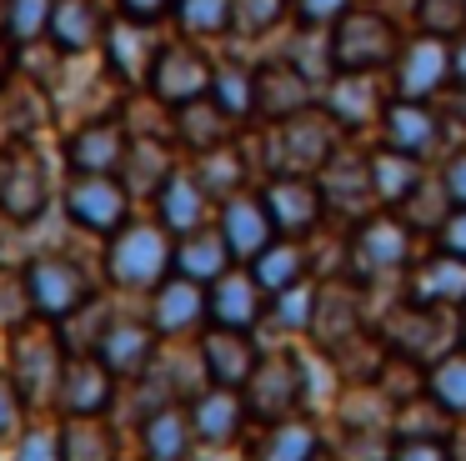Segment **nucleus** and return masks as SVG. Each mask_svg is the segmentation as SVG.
<instances>
[{
  "label": "nucleus",
  "mask_w": 466,
  "mask_h": 461,
  "mask_svg": "<svg viewBox=\"0 0 466 461\" xmlns=\"http://www.w3.org/2000/svg\"><path fill=\"white\" fill-rule=\"evenodd\" d=\"M336 120L331 110H296L286 120H271V170L276 176H316L336 156Z\"/></svg>",
  "instance_id": "1"
},
{
  "label": "nucleus",
  "mask_w": 466,
  "mask_h": 461,
  "mask_svg": "<svg viewBox=\"0 0 466 461\" xmlns=\"http://www.w3.org/2000/svg\"><path fill=\"white\" fill-rule=\"evenodd\" d=\"M401 40H396L391 20L376 15V10H346L331 26V60L336 70H381L396 60Z\"/></svg>",
  "instance_id": "2"
},
{
  "label": "nucleus",
  "mask_w": 466,
  "mask_h": 461,
  "mask_svg": "<svg viewBox=\"0 0 466 461\" xmlns=\"http://www.w3.org/2000/svg\"><path fill=\"white\" fill-rule=\"evenodd\" d=\"M176 261L171 251V236L166 226H126L121 236L111 241V256H106V271H111L116 286H161L166 266Z\"/></svg>",
  "instance_id": "3"
},
{
  "label": "nucleus",
  "mask_w": 466,
  "mask_h": 461,
  "mask_svg": "<svg viewBox=\"0 0 466 461\" xmlns=\"http://www.w3.org/2000/svg\"><path fill=\"white\" fill-rule=\"evenodd\" d=\"M211 70L216 66L196 46L171 40V46L156 50V66H151V76H146V86H151V96L161 100V106H186V100L211 96Z\"/></svg>",
  "instance_id": "4"
},
{
  "label": "nucleus",
  "mask_w": 466,
  "mask_h": 461,
  "mask_svg": "<svg viewBox=\"0 0 466 461\" xmlns=\"http://www.w3.org/2000/svg\"><path fill=\"white\" fill-rule=\"evenodd\" d=\"M446 80H451V40L446 36L421 30L411 46L396 50V96L401 100H431L446 90Z\"/></svg>",
  "instance_id": "5"
},
{
  "label": "nucleus",
  "mask_w": 466,
  "mask_h": 461,
  "mask_svg": "<svg viewBox=\"0 0 466 461\" xmlns=\"http://www.w3.org/2000/svg\"><path fill=\"white\" fill-rule=\"evenodd\" d=\"M25 291H31V306L41 311V316L61 321L91 296V281H86V271L76 266L71 256H41L25 271Z\"/></svg>",
  "instance_id": "6"
},
{
  "label": "nucleus",
  "mask_w": 466,
  "mask_h": 461,
  "mask_svg": "<svg viewBox=\"0 0 466 461\" xmlns=\"http://www.w3.org/2000/svg\"><path fill=\"white\" fill-rule=\"evenodd\" d=\"M46 160L31 146H11L0 156V210L11 220H35L46 210Z\"/></svg>",
  "instance_id": "7"
},
{
  "label": "nucleus",
  "mask_w": 466,
  "mask_h": 461,
  "mask_svg": "<svg viewBox=\"0 0 466 461\" xmlns=\"http://www.w3.org/2000/svg\"><path fill=\"white\" fill-rule=\"evenodd\" d=\"M126 206H131V190L116 176H76L71 186H66V210H71V220L86 230H101V236L106 230H121Z\"/></svg>",
  "instance_id": "8"
},
{
  "label": "nucleus",
  "mask_w": 466,
  "mask_h": 461,
  "mask_svg": "<svg viewBox=\"0 0 466 461\" xmlns=\"http://www.w3.org/2000/svg\"><path fill=\"white\" fill-rule=\"evenodd\" d=\"M126 146H131V136H126L121 120L96 116V120H86L81 130H71V140H66V160H71L76 176H111V170H121Z\"/></svg>",
  "instance_id": "9"
},
{
  "label": "nucleus",
  "mask_w": 466,
  "mask_h": 461,
  "mask_svg": "<svg viewBox=\"0 0 466 461\" xmlns=\"http://www.w3.org/2000/svg\"><path fill=\"white\" fill-rule=\"evenodd\" d=\"M61 341H56V331H21V341H15V386H21L25 401H51L61 396Z\"/></svg>",
  "instance_id": "10"
},
{
  "label": "nucleus",
  "mask_w": 466,
  "mask_h": 461,
  "mask_svg": "<svg viewBox=\"0 0 466 461\" xmlns=\"http://www.w3.org/2000/svg\"><path fill=\"white\" fill-rule=\"evenodd\" d=\"M381 140L401 156L426 160L436 146H441V120L426 100H401L396 96L391 106H381Z\"/></svg>",
  "instance_id": "11"
},
{
  "label": "nucleus",
  "mask_w": 466,
  "mask_h": 461,
  "mask_svg": "<svg viewBox=\"0 0 466 461\" xmlns=\"http://www.w3.org/2000/svg\"><path fill=\"white\" fill-rule=\"evenodd\" d=\"M221 236H226V246H231L236 261H256L276 241V220H271V210H266V200L246 196V190L226 196L221 200Z\"/></svg>",
  "instance_id": "12"
},
{
  "label": "nucleus",
  "mask_w": 466,
  "mask_h": 461,
  "mask_svg": "<svg viewBox=\"0 0 466 461\" xmlns=\"http://www.w3.org/2000/svg\"><path fill=\"white\" fill-rule=\"evenodd\" d=\"M301 401V361L276 351V356L256 361L251 371V411L266 421H286V411Z\"/></svg>",
  "instance_id": "13"
},
{
  "label": "nucleus",
  "mask_w": 466,
  "mask_h": 461,
  "mask_svg": "<svg viewBox=\"0 0 466 461\" xmlns=\"http://www.w3.org/2000/svg\"><path fill=\"white\" fill-rule=\"evenodd\" d=\"M266 210H271L276 230H286V236H301V230H311L316 220H321L326 200H321V186H316L311 176H276L271 186H266Z\"/></svg>",
  "instance_id": "14"
},
{
  "label": "nucleus",
  "mask_w": 466,
  "mask_h": 461,
  "mask_svg": "<svg viewBox=\"0 0 466 461\" xmlns=\"http://www.w3.org/2000/svg\"><path fill=\"white\" fill-rule=\"evenodd\" d=\"M326 110L341 130H361L381 116V96H376V70H336L326 80Z\"/></svg>",
  "instance_id": "15"
},
{
  "label": "nucleus",
  "mask_w": 466,
  "mask_h": 461,
  "mask_svg": "<svg viewBox=\"0 0 466 461\" xmlns=\"http://www.w3.org/2000/svg\"><path fill=\"white\" fill-rule=\"evenodd\" d=\"M351 256H356V271H366V276H386V271L406 266V256H411V236H406V226L396 216H371L361 230H356Z\"/></svg>",
  "instance_id": "16"
},
{
  "label": "nucleus",
  "mask_w": 466,
  "mask_h": 461,
  "mask_svg": "<svg viewBox=\"0 0 466 461\" xmlns=\"http://www.w3.org/2000/svg\"><path fill=\"white\" fill-rule=\"evenodd\" d=\"M316 100L311 80L291 66V60H276V66L256 70V116L261 120H286L296 110H306Z\"/></svg>",
  "instance_id": "17"
},
{
  "label": "nucleus",
  "mask_w": 466,
  "mask_h": 461,
  "mask_svg": "<svg viewBox=\"0 0 466 461\" xmlns=\"http://www.w3.org/2000/svg\"><path fill=\"white\" fill-rule=\"evenodd\" d=\"M106 15H101V5L96 0H56V10H51V46L61 50V56H91L96 46L106 40Z\"/></svg>",
  "instance_id": "18"
},
{
  "label": "nucleus",
  "mask_w": 466,
  "mask_h": 461,
  "mask_svg": "<svg viewBox=\"0 0 466 461\" xmlns=\"http://www.w3.org/2000/svg\"><path fill=\"white\" fill-rule=\"evenodd\" d=\"M156 50H161V40L151 36L146 20H116V26L106 30V56H111L116 80H126V86H141V80L151 76Z\"/></svg>",
  "instance_id": "19"
},
{
  "label": "nucleus",
  "mask_w": 466,
  "mask_h": 461,
  "mask_svg": "<svg viewBox=\"0 0 466 461\" xmlns=\"http://www.w3.org/2000/svg\"><path fill=\"white\" fill-rule=\"evenodd\" d=\"M61 401H66L71 416H96V411H106V401H111V366H106L96 351L71 356L61 371Z\"/></svg>",
  "instance_id": "20"
},
{
  "label": "nucleus",
  "mask_w": 466,
  "mask_h": 461,
  "mask_svg": "<svg viewBox=\"0 0 466 461\" xmlns=\"http://www.w3.org/2000/svg\"><path fill=\"white\" fill-rule=\"evenodd\" d=\"M96 356L111 366V376H141L156 361V326H141V321H111L96 346Z\"/></svg>",
  "instance_id": "21"
},
{
  "label": "nucleus",
  "mask_w": 466,
  "mask_h": 461,
  "mask_svg": "<svg viewBox=\"0 0 466 461\" xmlns=\"http://www.w3.org/2000/svg\"><path fill=\"white\" fill-rule=\"evenodd\" d=\"M211 321L231 331H251L261 321V281L251 271H226L211 281Z\"/></svg>",
  "instance_id": "22"
},
{
  "label": "nucleus",
  "mask_w": 466,
  "mask_h": 461,
  "mask_svg": "<svg viewBox=\"0 0 466 461\" xmlns=\"http://www.w3.org/2000/svg\"><path fill=\"white\" fill-rule=\"evenodd\" d=\"M201 366L216 386H241V381H251L256 351H251V341H246V331L216 326L211 336L201 341Z\"/></svg>",
  "instance_id": "23"
},
{
  "label": "nucleus",
  "mask_w": 466,
  "mask_h": 461,
  "mask_svg": "<svg viewBox=\"0 0 466 461\" xmlns=\"http://www.w3.org/2000/svg\"><path fill=\"white\" fill-rule=\"evenodd\" d=\"M156 206H161V226L176 230V236H186V230H201L211 196H206V186L196 180V170H171L166 186L156 190Z\"/></svg>",
  "instance_id": "24"
},
{
  "label": "nucleus",
  "mask_w": 466,
  "mask_h": 461,
  "mask_svg": "<svg viewBox=\"0 0 466 461\" xmlns=\"http://www.w3.org/2000/svg\"><path fill=\"white\" fill-rule=\"evenodd\" d=\"M411 301H416V306H466V256L441 251L436 261L416 266Z\"/></svg>",
  "instance_id": "25"
},
{
  "label": "nucleus",
  "mask_w": 466,
  "mask_h": 461,
  "mask_svg": "<svg viewBox=\"0 0 466 461\" xmlns=\"http://www.w3.org/2000/svg\"><path fill=\"white\" fill-rule=\"evenodd\" d=\"M246 421V401L236 396V386H211V391H196V406H191V426L201 441L211 446H226V441L241 431Z\"/></svg>",
  "instance_id": "26"
},
{
  "label": "nucleus",
  "mask_w": 466,
  "mask_h": 461,
  "mask_svg": "<svg viewBox=\"0 0 466 461\" xmlns=\"http://www.w3.org/2000/svg\"><path fill=\"white\" fill-rule=\"evenodd\" d=\"M206 311V296H201V281L191 276H171L156 286V311H151V326L161 331V336H181V331H191L196 321H201Z\"/></svg>",
  "instance_id": "27"
},
{
  "label": "nucleus",
  "mask_w": 466,
  "mask_h": 461,
  "mask_svg": "<svg viewBox=\"0 0 466 461\" xmlns=\"http://www.w3.org/2000/svg\"><path fill=\"white\" fill-rule=\"evenodd\" d=\"M146 461H186L191 456V441H196V426L181 406H161L146 416Z\"/></svg>",
  "instance_id": "28"
},
{
  "label": "nucleus",
  "mask_w": 466,
  "mask_h": 461,
  "mask_svg": "<svg viewBox=\"0 0 466 461\" xmlns=\"http://www.w3.org/2000/svg\"><path fill=\"white\" fill-rule=\"evenodd\" d=\"M171 156H166V146L156 136H141V140H131L126 146V156H121V180H126V190L131 196H156V190L166 186V176H171Z\"/></svg>",
  "instance_id": "29"
},
{
  "label": "nucleus",
  "mask_w": 466,
  "mask_h": 461,
  "mask_svg": "<svg viewBox=\"0 0 466 461\" xmlns=\"http://www.w3.org/2000/svg\"><path fill=\"white\" fill-rule=\"evenodd\" d=\"M231 246H226V236L221 230H186V241L176 246V266H181V276H191V281H216V276H226L231 271Z\"/></svg>",
  "instance_id": "30"
},
{
  "label": "nucleus",
  "mask_w": 466,
  "mask_h": 461,
  "mask_svg": "<svg viewBox=\"0 0 466 461\" xmlns=\"http://www.w3.org/2000/svg\"><path fill=\"white\" fill-rule=\"evenodd\" d=\"M176 136H181L191 150H216V146H226V136H231V116H226L211 96L186 100V106H176Z\"/></svg>",
  "instance_id": "31"
},
{
  "label": "nucleus",
  "mask_w": 466,
  "mask_h": 461,
  "mask_svg": "<svg viewBox=\"0 0 466 461\" xmlns=\"http://www.w3.org/2000/svg\"><path fill=\"white\" fill-rule=\"evenodd\" d=\"M366 166H371V190H376V200H381V206H401V200L416 190V180L426 176L421 160H416V156H401V150H391V146L376 150Z\"/></svg>",
  "instance_id": "32"
},
{
  "label": "nucleus",
  "mask_w": 466,
  "mask_h": 461,
  "mask_svg": "<svg viewBox=\"0 0 466 461\" xmlns=\"http://www.w3.org/2000/svg\"><path fill=\"white\" fill-rule=\"evenodd\" d=\"M251 276L261 281V291H286V286H296V281L306 276V251H301V241H271V246L261 251V256L251 261Z\"/></svg>",
  "instance_id": "33"
},
{
  "label": "nucleus",
  "mask_w": 466,
  "mask_h": 461,
  "mask_svg": "<svg viewBox=\"0 0 466 461\" xmlns=\"http://www.w3.org/2000/svg\"><path fill=\"white\" fill-rule=\"evenodd\" d=\"M211 100L226 110L231 120H246V116H256V70H246V66H216L211 70Z\"/></svg>",
  "instance_id": "34"
},
{
  "label": "nucleus",
  "mask_w": 466,
  "mask_h": 461,
  "mask_svg": "<svg viewBox=\"0 0 466 461\" xmlns=\"http://www.w3.org/2000/svg\"><path fill=\"white\" fill-rule=\"evenodd\" d=\"M316 426L311 421H276L271 436L256 446V461H311L316 456Z\"/></svg>",
  "instance_id": "35"
},
{
  "label": "nucleus",
  "mask_w": 466,
  "mask_h": 461,
  "mask_svg": "<svg viewBox=\"0 0 466 461\" xmlns=\"http://www.w3.org/2000/svg\"><path fill=\"white\" fill-rule=\"evenodd\" d=\"M196 180L206 186V196H211V200H226V196H236V190H241V180H246V160L236 156V150H226V146L201 150Z\"/></svg>",
  "instance_id": "36"
},
{
  "label": "nucleus",
  "mask_w": 466,
  "mask_h": 461,
  "mask_svg": "<svg viewBox=\"0 0 466 461\" xmlns=\"http://www.w3.org/2000/svg\"><path fill=\"white\" fill-rule=\"evenodd\" d=\"M61 321H66L61 336H66V346H71V356H81V351H96V346H101L106 326H111V311H106V301L86 296L81 306H76L71 316H61Z\"/></svg>",
  "instance_id": "37"
},
{
  "label": "nucleus",
  "mask_w": 466,
  "mask_h": 461,
  "mask_svg": "<svg viewBox=\"0 0 466 461\" xmlns=\"http://www.w3.org/2000/svg\"><path fill=\"white\" fill-rule=\"evenodd\" d=\"M431 396L451 416H466V346H456V351L431 361Z\"/></svg>",
  "instance_id": "38"
},
{
  "label": "nucleus",
  "mask_w": 466,
  "mask_h": 461,
  "mask_svg": "<svg viewBox=\"0 0 466 461\" xmlns=\"http://www.w3.org/2000/svg\"><path fill=\"white\" fill-rule=\"evenodd\" d=\"M51 10H56V0H11V5H5V36L21 50L35 46V40L51 30Z\"/></svg>",
  "instance_id": "39"
},
{
  "label": "nucleus",
  "mask_w": 466,
  "mask_h": 461,
  "mask_svg": "<svg viewBox=\"0 0 466 461\" xmlns=\"http://www.w3.org/2000/svg\"><path fill=\"white\" fill-rule=\"evenodd\" d=\"M186 36H226L231 30V0H176L171 10Z\"/></svg>",
  "instance_id": "40"
},
{
  "label": "nucleus",
  "mask_w": 466,
  "mask_h": 461,
  "mask_svg": "<svg viewBox=\"0 0 466 461\" xmlns=\"http://www.w3.org/2000/svg\"><path fill=\"white\" fill-rule=\"evenodd\" d=\"M61 446L66 461H111V431L96 426V416H71Z\"/></svg>",
  "instance_id": "41"
},
{
  "label": "nucleus",
  "mask_w": 466,
  "mask_h": 461,
  "mask_svg": "<svg viewBox=\"0 0 466 461\" xmlns=\"http://www.w3.org/2000/svg\"><path fill=\"white\" fill-rule=\"evenodd\" d=\"M286 20V0H231V30L246 40L271 36Z\"/></svg>",
  "instance_id": "42"
},
{
  "label": "nucleus",
  "mask_w": 466,
  "mask_h": 461,
  "mask_svg": "<svg viewBox=\"0 0 466 461\" xmlns=\"http://www.w3.org/2000/svg\"><path fill=\"white\" fill-rule=\"evenodd\" d=\"M416 15H421V30L451 40V36H461V30H466V0H421Z\"/></svg>",
  "instance_id": "43"
},
{
  "label": "nucleus",
  "mask_w": 466,
  "mask_h": 461,
  "mask_svg": "<svg viewBox=\"0 0 466 461\" xmlns=\"http://www.w3.org/2000/svg\"><path fill=\"white\" fill-rule=\"evenodd\" d=\"M311 316H336V306H331V291H326V286L316 291V311H311ZM311 331L326 341V346H341V341L356 331V301H346V306H341V321H316Z\"/></svg>",
  "instance_id": "44"
},
{
  "label": "nucleus",
  "mask_w": 466,
  "mask_h": 461,
  "mask_svg": "<svg viewBox=\"0 0 466 461\" xmlns=\"http://www.w3.org/2000/svg\"><path fill=\"white\" fill-rule=\"evenodd\" d=\"M311 311H316V291L311 286H301V281H296V286H286V291H276V321H281V326H311Z\"/></svg>",
  "instance_id": "45"
},
{
  "label": "nucleus",
  "mask_w": 466,
  "mask_h": 461,
  "mask_svg": "<svg viewBox=\"0 0 466 461\" xmlns=\"http://www.w3.org/2000/svg\"><path fill=\"white\" fill-rule=\"evenodd\" d=\"M291 10H296V20H301V26L326 30V26H336V20L351 10V0H291Z\"/></svg>",
  "instance_id": "46"
},
{
  "label": "nucleus",
  "mask_w": 466,
  "mask_h": 461,
  "mask_svg": "<svg viewBox=\"0 0 466 461\" xmlns=\"http://www.w3.org/2000/svg\"><path fill=\"white\" fill-rule=\"evenodd\" d=\"M15 461H66V446H61V431H31L15 451Z\"/></svg>",
  "instance_id": "47"
},
{
  "label": "nucleus",
  "mask_w": 466,
  "mask_h": 461,
  "mask_svg": "<svg viewBox=\"0 0 466 461\" xmlns=\"http://www.w3.org/2000/svg\"><path fill=\"white\" fill-rule=\"evenodd\" d=\"M396 461H451V451L436 436H406L401 446H396Z\"/></svg>",
  "instance_id": "48"
},
{
  "label": "nucleus",
  "mask_w": 466,
  "mask_h": 461,
  "mask_svg": "<svg viewBox=\"0 0 466 461\" xmlns=\"http://www.w3.org/2000/svg\"><path fill=\"white\" fill-rule=\"evenodd\" d=\"M21 426V386L0 376V436H11Z\"/></svg>",
  "instance_id": "49"
},
{
  "label": "nucleus",
  "mask_w": 466,
  "mask_h": 461,
  "mask_svg": "<svg viewBox=\"0 0 466 461\" xmlns=\"http://www.w3.org/2000/svg\"><path fill=\"white\" fill-rule=\"evenodd\" d=\"M441 186H446V196H451V206H466V150H456L441 166Z\"/></svg>",
  "instance_id": "50"
},
{
  "label": "nucleus",
  "mask_w": 466,
  "mask_h": 461,
  "mask_svg": "<svg viewBox=\"0 0 466 461\" xmlns=\"http://www.w3.org/2000/svg\"><path fill=\"white\" fill-rule=\"evenodd\" d=\"M116 5H121L126 20H146V26H156L161 15L176 10V0H116Z\"/></svg>",
  "instance_id": "51"
},
{
  "label": "nucleus",
  "mask_w": 466,
  "mask_h": 461,
  "mask_svg": "<svg viewBox=\"0 0 466 461\" xmlns=\"http://www.w3.org/2000/svg\"><path fill=\"white\" fill-rule=\"evenodd\" d=\"M441 251L466 256V206H456L451 216H446V226H441Z\"/></svg>",
  "instance_id": "52"
},
{
  "label": "nucleus",
  "mask_w": 466,
  "mask_h": 461,
  "mask_svg": "<svg viewBox=\"0 0 466 461\" xmlns=\"http://www.w3.org/2000/svg\"><path fill=\"white\" fill-rule=\"evenodd\" d=\"M451 80H456V86H466V30H461V36H451Z\"/></svg>",
  "instance_id": "53"
},
{
  "label": "nucleus",
  "mask_w": 466,
  "mask_h": 461,
  "mask_svg": "<svg viewBox=\"0 0 466 461\" xmlns=\"http://www.w3.org/2000/svg\"><path fill=\"white\" fill-rule=\"evenodd\" d=\"M5 5H11V0H0V30H5Z\"/></svg>",
  "instance_id": "54"
},
{
  "label": "nucleus",
  "mask_w": 466,
  "mask_h": 461,
  "mask_svg": "<svg viewBox=\"0 0 466 461\" xmlns=\"http://www.w3.org/2000/svg\"><path fill=\"white\" fill-rule=\"evenodd\" d=\"M456 106H461V116H466V86H461V100H456Z\"/></svg>",
  "instance_id": "55"
},
{
  "label": "nucleus",
  "mask_w": 466,
  "mask_h": 461,
  "mask_svg": "<svg viewBox=\"0 0 466 461\" xmlns=\"http://www.w3.org/2000/svg\"><path fill=\"white\" fill-rule=\"evenodd\" d=\"M461 346H466V311H461Z\"/></svg>",
  "instance_id": "56"
},
{
  "label": "nucleus",
  "mask_w": 466,
  "mask_h": 461,
  "mask_svg": "<svg viewBox=\"0 0 466 461\" xmlns=\"http://www.w3.org/2000/svg\"><path fill=\"white\" fill-rule=\"evenodd\" d=\"M311 461H331V456H321V451H316V456H311Z\"/></svg>",
  "instance_id": "57"
},
{
  "label": "nucleus",
  "mask_w": 466,
  "mask_h": 461,
  "mask_svg": "<svg viewBox=\"0 0 466 461\" xmlns=\"http://www.w3.org/2000/svg\"><path fill=\"white\" fill-rule=\"evenodd\" d=\"M201 461H216V456H201Z\"/></svg>",
  "instance_id": "58"
}]
</instances>
